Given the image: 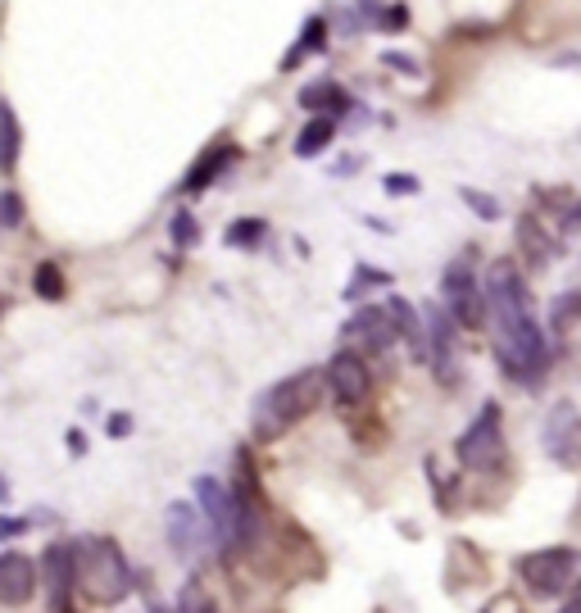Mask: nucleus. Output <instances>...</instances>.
<instances>
[{
  "label": "nucleus",
  "mask_w": 581,
  "mask_h": 613,
  "mask_svg": "<svg viewBox=\"0 0 581 613\" xmlns=\"http://www.w3.org/2000/svg\"><path fill=\"white\" fill-rule=\"evenodd\" d=\"M486 305H491V323L500 332V368L504 377L518 382H536L550 373V346H545V327L536 323L532 296L522 282V268L513 259H495L486 268Z\"/></svg>",
  "instance_id": "obj_1"
},
{
  "label": "nucleus",
  "mask_w": 581,
  "mask_h": 613,
  "mask_svg": "<svg viewBox=\"0 0 581 613\" xmlns=\"http://www.w3.org/2000/svg\"><path fill=\"white\" fill-rule=\"evenodd\" d=\"M327 396V368H300V373L282 377L255 400L250 409V432L255 441H277L286 436L300 418H309Z\"/></svg>",
  "instance_id": "obj_2"
},
{
  "label": "nucleus",
  "mask_w": 581,
  "mask_h": 613,
  "mask_svg": "<svg viewBox=\"0 0 581 613\" xmlns=\"http://www.w3.org/2000/svg\"><path fill=\"white\" fill-rule=\"evenodd\" d=\"M73 573H78V591L91 604H123L132 595V568L123 550L109 536H82L73 541Z\"/></svg>",
  "instance_id": "obj_3"
},
{
  "label": "nucleus",
  "mask_w": 581,
  "mask_h": 613,
  "mask_svg": "<svg viewBox=\"0 0 581 613\" xmlns=\"http://www.w3.org/2000/svg\"><path fill=\"white\" fill-rule=\"evenodd\" d=\"M454 455H459V464L468 473H500L504 468V414L495 400H486L473 414V423L463 427Z\"/></svg>",
  "instance_id": "obj_4"
},
{
  "label": "nucleus",
  "mask_w": 581,
  "mask_h": 613,
  "mask_svg": "<svg viewBox=\"0 0 581 613\" xmlns=\"http://www.w3.org/2000/svg\"><path fill=\"white\" fill-rule=\"evenodd\" d=\"M473 255L477 250H468L463 259L445 264V273H441V300L463 332H477V327H486V318H491L486 287H477V277H473Z\"/></svg>",
  "instance_id": "obj_5"
},
{
  "label": "nucleus",
  "mask_w": 581,
  "mask_h": 613,
  "mask_svg": "<svg viewBox=\"0 0 581 613\" xmlns=\"http://www.w3.org/2000/svg\"><path fill=\"white\" fill-rule=\"evenodd\" d=\"M577 550L568 545H545V550H532L518 559V577L527 582V591L541 595V600H554L563 595L572 582H577Z\"/></svg>",
  "instance_id": "obj_6"
},
{
  "label": "nucleus",
  "mask_w": 581,
  "mask_h": 613,
  "mask_svg": "<svg viewBox=\"0 0 581 613\" xmlns=\"http://www.w3.org/2000/svg\"><path fill=\"white\" fill-rule=\"evenodd\" d=\"M545 455L559 468H581V409L572 400H554L550 414L541 423Z\"/></svg>",
  "instance_id": "obj_7"
},
{
  "label": "nucleus",
  "mask_w": 581,
  "mask_h": 613,
  "mask_svg": "<svg viewBox=\"0 0 581 613\" xmlns=\"http://www.w3.org/2000/svg\"><path fill=\"white\" fill-rule=\"evenodd\" d=\"M423 318H427V355H432L436 382L459 386V332L463 327L454 323L445 305H427Z\"/></svg>",
  "instance_id": "obj_8"
},
{
  "label": "nucleus",
  "mask_w": 581,
  "mask_h": 613,
  "mask_svg": "<svg viewBox=\"0 0 581 613\" xmlns=\"http://www.w3.org/2000/svg\"><path fill=\"white\" fill-rule=\"evenodd\" d=\"M196 500H200L205 523H209V536H214L223 550H237V495H232V486H223L218 477H200Z\"/></svg>",
  "instance_id": "obj_9"
},
{
  "label": "nucleus",
  "mask_w": 581,
  "mask_h": 613,
  "mask_svg": "<svg viewBox=\"0 0 581 613\" xmlns=\"http://www.w3.org/2000/svg\"><path fill=\"white\" fill-rule=\"evenodd\" d=\"M41 577H46L50 613H73V591H78V573H73V541L46 545V554H41Z\"/></svg>",
  "instance_id": "obj_10"
},
{
  "label": "nucleus",
  "mask_w": 581,
  "mask_h": 613,
  "mask_svg": "<svg viewBox=\"0 0 581 613\" xmlns=\"http://www.w3.org/2000/svg\"><path fill=\"white\" fill-rule=\"evenodd\" d=\"M327 391L341 400L345 409H355L368 400V368H364V355L355 350H336L332 364H327Z\"/></svg>",
  "instance_id": "obj_11"
},
{
  "label": "nucleus",
  "mask_w": 581,
  "mask_h": 613,
  "mask_svg": "<svg viewBox=\"0 0 581 613\" xmlns=\"http://www.w3.org/2000/svg\"><path fill=\"white\" fill-rule=\"evenodd\" d=\"M37 595V564L23 550L0 554V604L5 609H23Z\"/></svg>",
  "instance_id": "obj_12"
},
{
  "label": "nucleus",
  "mask_w": 581,
  "mask_h": 613,
  "mask_svg": "<svg viewBox=\"0 0 581 613\" xmlns=\"http://www.w3.org/2000/svg\"><path fill=\"white\" fill-rule=\"evenodd\" d=\"M345 337H359L364 341V355H386L395 346V323H391V309H377L364 305L350 323H345Z\"/></svg>",
  "instance_id": "obj_13"
},
{
  "label": "nucleus",
  "mask_w": 581,
  "mask_h": 613,
  "mask_svg": "<svg viewBox=\"0 0 581 613\" xmlns=\"http://www.w3.org/2000/svg\"><path fill=\"white\" fill-rule=\"evenodd\" d=\"M164 527H168V545H173L182 559H191V554L200 550V541H205V532H209L205 514H200V509H191V505H182V500H173V505H168Z\"/></svg>",
  "instance_id": "obj_14"
},
{
  "label": "nucleus",
  "mask_w": 581,
  "mask_h": 613,
  "mask_svg": "<svg viewBox=\"0 0 581 613\" xmlns=\"http://www.w3.org/2000/svg\"><path fill=\"white\" fill-rule=\"evenodd\" d=\"M513 241H518V255L532 268L554 264V255H559V241L545 232V218H536V214H522L518 223H513Z\"/></svg>",
  "instance_id": "obj_15"
},
{
  "label": "nucleus",
  "mask_w": 581,
  "mask_h": 613,
  "mask_svg": "<svg viewBox=\"0 0 581 613\" xmlns=\"http://www.w3.org/2000/svg\"><path fill=\"white\" fill-rule=\"evenodd\" d=\"M391 323H395V341H404L409 346V355L423 364L427 359V318H418V309L409 305V300H400V296H391Z\"/></svg>",
  "instance_id": "obj_16"
},
{
  "label": "nucleus",
  "mask_w": 581,
  "mask_h": 613,
  "mask_svg": "<svg viewBox=\"0 0 581 613\" xmlns=\"http://www.w3.org/2000/svg\"><path fill=\"white\" fill-rule=\"evenodd\" d=\"M232 159H237V146H227V141H218V146H209L205 155H200L196 164H191V173H187V178H182V191H191V196H196V191H205L209 182H214L218 173H223L227 164H232Z\"/></svg>",
  "instance_id": "obj_17"
},
{
  "label": "nucleus",
  "mask_w": 581,
  "mask_h": 613,
  "mask_svg": "<svg viewBox=\"0 0 581 613\" xmlns=\"http://www.w3.org/2000/svg\"><path fill=\"white\" fill-rule=\"evenodd\" d=\"M300 109H314V114H345V109H350V96H345L341 87H336V82H309L305 91H300Z\"/></svg>",
  "instance_id": "obj_18"
},
{
  "label": "nucleus",
  "mask_w": 581,
  "mask_h": 613,
  "mask_svg": "<svg viewBox=\"0 0 581 613\" xmlns=\"http://www.w3.org/2000/svg\"><path fill=\"white\" fill-rule=\"evenodd\" d=\"M332 137H336V119H332V114H314V119L300 128V137H296V155L300 159L323 155V150L332 146Z\"/></svg>",
  "instance_id": "obj_19"
},
{
  "label": "nucleus",
  "mask_w": 581,
  "mask_h": 613,
  "mask_svg": "<svg viewBox=\"0 0 581 613\" xmlns=\"http://www.w3.org/2000/svg\"><path fill=\"white\" fill-rule=\"evenodd\" d=\"M19 164V119L10 105H0V173H14Z\"/></svg>",
  "instance_id": "obj_20"
},
{
  "label": "nucleus",
  "mask_w": 581,
  "mask_h": 613,
  "mask_svg": "<svg viewBox=\"0 0 581 613\" xmlns=\"http://www.w3.org/2000/svg\"><path fill=\"white\" fill-rule=\"evenodd\" d=\"M264 232H268L264 218H237V223L223 232V241L227 246H237V250H255L259 241H264Z\"/></svg>",
  "instance_id": "obj_21"
},
{
  "label": "nucleus",
  "mask_w": 581,
  "mask_h": 613,
  "mask_svg": "<svg viewBox=\"0 0 581 613\" xmlns=\"http://www.w3.org/2000/svg\"><path fill=\"white\" fill-rule=\"evenodd\" d=\"M178 613H218L214 595H209V586L200 582V577H191V582L178 591Z\"/></svg>",
  "instance_id": "obj_22"
},
{
  "label": "nucleus",
  "mask_w": 581,
  "mask_h": 613,
  "mask_svg": "<svg viewBox=\"0 0 581 613\" xmlns=\"http://www.w3.org/2000/svg\"><path fill=\"white\" fill-rule=\"evenodd\" d=\"M32 291H37L41 300H64V273L55 264H37V273H32Z\"/></svg>",
  "instance_id": "obj_23"
},
{
  "label": "nucleus",
  "mask_w": 581,
  "mask_h": 613,
  "mask_svg": "<svg viewBox=\"0 0 581 613\" xmlns=\"http://www.w3.org/2000/svg\"><path fill=\"white\" fill-rule=\"evenodd\" d=\"M572 318H581V291H572V296H559L550 305V327H554V332H568Z\"/></svg>",
  "instance_id": "obj_24"
},
{
  "label": "nucleus",
  "mask_w": 581,
  "mask_h": 613,
  "mask_svg": "<svg viewBox=\"0 0 581 613\" xmlns=\"http://www.w3.org/2000/svg\"><path fill=\"white\" fill-rule=\"evenodd\" d=\"M323 19H309L305 23V41H300V46L296 50H291V55H286V60H282V69H291V64H300V60H305V55H309V50H323Z\"/></svg>",
  "instance_id": "obj_25"
},
{
  "label": "nucleus",
  "mask_w": 581,
  "mask_h": 613,
  "mask_svg": "<svg viewBox=\"0 0 581 613\" xmlns=\"http://www.w3.org/2000/svg\"><path fill=\"white\" fill-rule=\"evenodd\" d=\"M459 196H463V205L473 209V214H482L486 223H495V218L504 214V209H500V200H495V196H486V191H473V187H463Z\"/></svg>",
  "instance_id": "obj_26"
},
{
  "label": "nucleus",
  "mask_w": 581,
  "mask_h": 613,
  "mask_svg": "<svg viewBox=\"0 0 581 613\" xmlns=\"http://www.w3.org/2000/svg\"><path fill=\"white\" fill-rule=\"evenodd\" d=\"M168 237H173V246H196L200 241V228H196V218L187 214V209H182V214H173V223H168Z\"/></svg>",
  "instance_id": "obj_27"
},
{
  "label": "nucleus",
  "mask_w": 581,
  "mask_h": 613,
  "mask_svg": "<svg viewBox=\"0 0 581 613\" xmlns=\"http://www.w3.org/2000/svg\"><path fill=\"white\" fill-rule=\"evenodd\" d=\"M391 277L377 273V268H355V277H350V287H345V300H359L364 296V287H386Z\"/></svg>",
  "instance_id": "obj_28"
},
{
  "label": "nucleus",
  "mask_w": 581,
  "mask_h": 613,
  "mask_svg": "<svg viewBox=\"0 0 581 613\" xmlns=\"http://www.w3.org/2000/svg\"><path fill=\"white\" fill-rule=\"evenodd\" d=\"M23 223V200L14 191H0V228H19Z\"/></svg>",
  "instance_id": "obj_29"
},
{
  "label": "nucleus",
  "mask_w": 581,
  "mask_h": 613,
  "mask_svg": "<svg viewBox=\"0 0 581 613\" xmlns=\"http://www.w3.org/2000/svg\"><path fill=\"white\" fill-rule=\"evenodd\" d=\"M414 191H418L414 173H391V178H386V196H414Z\"/></svg>",
  "instance_id": "obj_30"
},
{
  "label": "nucleus",
  "mask_w": 581,
  "mask_h": 613,
  "mask_svg": "<svg viewBox=\"0 0 581 613\" xmlns=\"http://www.w3.org/2000/svg\"><path fill=\"white\" fill-rule=\"evenodd\" d=\"M382 64L386 69H400V73H418V60H409L400 50H382Z\"/></svg>",
  "instance_id": "obj_31"
},
{
  "label": "nucleus",
  "mask_w": 581,
  "mask_h": 613,
  "mask_svg": "<svg viewBox=\"0 0 581 613\" xmlns=\"http://www.w3.org/2000/svg\"><path fill=\"white\" fill-rule=\"evenodd\" d=\"M105 432L114 436V441H123V436L132 432V418L128 414H109V423H105Z\"/></svg>",
  "instance_id": "obj_32"
},
{
  "label": "nucleus",
  "mask_w": 581,
  "mask_h": 613,
  "mask_svg": "<svg viewBox=\"0 0 581 613\" xmlns=\"http://www.w3.org/2000/svg\"><path fill=\"white\" fill-rule=\"evenodd\" d=\"M482 613H522V604L518 600H513V595H495V600L491 604H486V609Z\"/></svg>",
  "instance_id": "obj_33"
},
{
  "label": "nucleus",
  "mask_w": 581,
  "mask_h": 613,
  "mask_svg": "<svg viewBox=\"0 0 581 613\" xmlns=\"http://www.w3.org/2000/svg\"><path fill=\"white\" fill-rule=\"evenodd\" d=\"M28 518H0V541H5V536H23L28 532Z\"/></svg>",
  "instance_id": "obj_34"
},
{
  "label": "nucleus",
  "mask_w": 581,
  "mask_h": 613,
  "mask_svg": "<svg viewBox=\"0 0 581 613\" xmlns=\"http://www.w3.org/2000/svg\"><path fill=\"white\" fill-rule=\"evenodd\" d=\"M386 23H391V28H404V23H409V10H404V5H395V10H386Z\"/></svg>",
  "instance_id": "obj_35"
},
{
  "label": "nucleus",
  "mask_w": 581,
  "mask_h": 613,
  "mask_svg": "<svg viewBox=\"0 0 581 613\" xmlns=\"http://www.w3.org/2000/svg\"><path fill=\"white\" fill-rule=\"evenodd\" d=\"M568 228H572V232H581V200L568 209Z\"/></svg>",
  "instance_id": "obj_36"
},
{
  "label": "nucleus",
  "mask_w": 581,
  "mask_h": 613,
  "mask_svg": "<svg viewBox=\"0 0 581 613\" xmlns=\"http://www.w3.org/2000/svg\"><path fill=\"white\" fill-rule=\"evenodd\" d=\"M69 450H73V455H82V450H87V441H82V432H69Z\"/></svg>",
  "instance_id": "obj_37"
},
{
  "label": "nucleus",
  "mask_w": 581,
  "mask_h": 613,
  "mask_svg": "<svg viewBox=\"0 0 581 613\" xmlns=\"http://www.w3.org/2000/svg\"><path fill=\"white\" fill-rule=\"evenodd\" d=\"M559 613H581V591H577V600H568V604H563Z\"/></svg>",
  "instance_id": "obj_38"
},
{
  "label": "nucleus",
  "mask_w": 581,
  "mask_h": 613,
  "mask_svg": "<svg viewBox=\"0 0 581 613\" xmlns=\"http://www.w3.org/2000/svg\"><path fill=\"white\" fill-rule=\"evenodd\" d=\"M0 314H5V305H0Z\"/></svg>",
  "instance_id": "obj_39"
},
{
  "label": "nucleus",
  "mask_w": 581,
  "mask_h": 613,
  "mask_svg": "<svg viewBox=\"0 0 581 613\" xmlns=\"http://www.w3.org/2000/svg\"><path fill=\"white\" fill-rule=\"evenodd\" d=\"M155 613H164V609H155Z\"/></svg>",
  "instance_id": "obj_40"
}]
</instances>
